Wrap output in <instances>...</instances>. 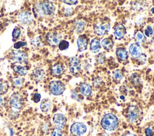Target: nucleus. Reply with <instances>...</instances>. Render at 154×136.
<instances>
[{
	"mask_svg": "<svg viewBox=\"0 0 154 136\" xmlns=\"http://www.w3.org/2000/svg\"><path fill=\"white\" fill-rule=\"evenodd\" d=\"M100 124L104 129L112 131L118 127L119 119L112 113H107L102 118Z\"/></svg>",
	"mask_w": 154,
	"mask_h": 136,
	"instance_id": "1",
	"label": "nucleus"
},
{
	"mask_svg": "<svg viewBox=\"0 0 154 136\" xmlns=\"http://www.w3.org/2000/svg\"><path fill=\"white\" fill-rule=\"evenodd\" d=\"M34 11L38 16H51L54 13L55 7L49 1H43L35 5Z\"/></svg>",
	"mask_w": 154,
	"mask_h": 136,
	"instance_id": "2",
	"label": "nucleus"
},
{
	"mask_svg": "<svg viewBox=\"0 0 154 136\" xmlns=\"http://www.w3.org/2000/svg\"><path fill=\"white\" fill-rule=\"evenodd\" d=\"M94 32L98 35H103L108 33L110 29L109 23L107 21L102 20L97 22L93 27Z\"/></svg>",
	"mask_w": 154,
	"mask_h": 136,
	"instance_id": "3",
	"label": "nucleus"
},
{
	"mask_svg": "<svg viewBox=\"0 0 154 136\" xmlns=\"http://www.w3.org/2000/svg\"><path fill=\"white\" fill-rule=\"evenodd\" d=\"M49 89L52 95H60L65 90V86L64 83L60 81H52L49 84Z\"/></svg>",
	"mask_w": 154,
	"mask_h": 136,
	"instance_id": "4",
	"label": "nucleus"
},
{
	"mask_svg": "<svg viewBox=\"0 0 154 136\" xmlns=\"http://www.w3.org/2000/svg\"><path fill=\"white\" fill-rule=\"evenodd\" d=\"M10 59L14 62L25 64L27 62L28 56L25 52L21 50H17L14 51L10 54Z\"/></svg>",
	"mask_w": 154,
	"mask_h": 136,
	"instance_id": "5",
	"label": "nucleus"
},
{
	"mask_svg": "<svg viewBox=\"0 0 154 136\" xmlns=\"http://www.w3.org/2000/svg\"><path fill=\"white\" fill-rule=\"evenodd\" d=\"M10 104L14 109L19 110L23 105V99L22 96L18 93H14L10 98Z\"/></svg>",
	"mask_w": 154,
	"mask_h": 136,
	"instance_id": "6",
	"label": "nucleus"
},
{
	"mask_svg": "<svg viewBox=\"0 0 154 136\" xmlns=\"http://www.w3.org/2000/svg\"><path fill=\"white\" fill-rule=\"evenodd\" d=\"M70 131L74 136H82L87 131V126L81 122H75L71 125Z\"/></svg>",
	"mask_w": 154,
	"mask_h": 136,
	"instance_id": "7",
	"label": "nucleus"
},
{
	"mask_svg": "<svg viewBox=\"0 0 154 136\" xmlns=\"http://www.w3.org/2000/svg\"><path fill=\"white\" fill-rule=\"evenodd\" d=\"M52 120L55 125V128L62 130L66 125V117L61 113H56L54 115Z\"/></svg>",
	"mask_w": 154,
	"mask_h": 136,
	"instance_id": "8",
	"label": "nucleus"
},
{
	"mask_svg": "<svg viewBox=\"0 0 154 136\" xmlns=\"http://www.w3.org/2000/svg\"><path fill=\"white\" fill-rule=\"evenodd\" d=\"M139 116L140 110L137 106L131 105L128 107L127 110V118L131 122L134 123L137 121Z\"/></svg>",
	"mask_w": 154,
	"mask_h": 136,
	"instance_id": "9",
	"label": "nucleus"
},
{
	"mask_svg": "<svg viewBox=\"0 0 154 136\" xmlns=\"http://www.w3.org/2000/svg\"><path fill=\"white\" fill-rule=\"evenodd\" d=\"M46 39L50 45L52 46H56L58 45L61 41V37L58 33L49 32L46 35Z\"/></svg>",
	"mask_w": 154,
	"mask_h": 136,
	"instance_id": "10",
	"label": "nucleus"
},
{
	"mask_svg": "<svg viewBox=\"0 0 154 136\" xmlns=\"http://www.w3.org/2000/svg\"><path fill=\"white\" fill-rule=\"evenodd\" d=\"M69 69L72 74L77 73L81 69L79 60L76 57H72L69 60Z\"/></svg>",
	"mask_w": 154,
	"mask_h": 136,
	"instance_id": "11",
	"label": "nucleus"
},
{
	"mask_svg": "<svg viewBox=\"0 0 154 136\" xmlns=\"http://www.w3.org/2000/svg\"><path fill=\"white\" fill-rule=\"evenodd\" d=\"M129 52L131 55L135 58H140L142 55V49L140 44L137 43H133L129 47Z\"/></svg>",
	"mask_w": 154,
	"mask_h": 136,
	"instance_id": "12",
	"label": "nucleus"
},
{
	"mask_svg": "<svg viewBox=\"0 0 154 136\" xmlns=\"http://www.w3.org/2000/svg\"><path fill=\"white\" fill-rule=\"evenodd\" d=\"M77 45L78 50L79 52H82L87 49L88 45V41L85 35H81L78 38Z\"/></svg>",
	"mask_w": 154,
	"mask_h": 136,
	"instance_id": "13",
	"label": "nucleus"
},
{
	"mask_svg": "<svg viewBox=\"0 0 154 136\" xmlns=\"http://www.w3.org/2000/svg\"><path fill=\"white\" fill-rule=\"evenodd\" d=\"M18 19L23 24H28L32 21V16L29 12L24 11L18 15Z\"/></svg>",
	"mask_w": 154,
	"mask_h": 136,
	"instance_id": "14",
	"label": "nucleus"
},
{
	"mask_svg": "<svg viewBox=\"0 0 154 136\" xmlns=\"http://www.w3.org/2000/svg\"><path fill=\"white\" fill-rule=\"evenodd\" d=\"M126 33V28L124 25L120 24L117 25L114 29V35L116 39H122Z\"/></svg>",
	"mask_w": 154,
	"mask_h": 136,
	"instance_id": "15",
	"label": "nucleus"
},
{
	"mask_svg": "<svg viewBox=\"0 0 154 136\" xmlns=\"http://www.w3.org/2000/svg\"><path fill=\"white\" fill-rule=\"evenodd\" d=\"M79 90L81 93L85 96H90L92 93V89L91 86L86 83H82L79 85Z\"/></svg>",
	"mask_w": 154,
	"mask_h": 136,
	"instance_id": "16",
	"label": "nucleus"
},
{
	"mask_svg": "<svg viewBox=\"0 0 154 136\" xmlns=\"http://www.w3.org/2000/svg\"><path fill=\"white\" fill-rule=\"evenodd\" d=\"M64 71V68L62 64L60 63H57L54 64L51 69V73L52 75L54 76H58L63 74Z\"/></svg>",
	"mask_w": 154,
	"mask_h": 136,
	"instance_id": "17",
	"label": "nucleus"
},
{
	"mask_svg": "<svg viewBox=\"0 0 154 136\" xmlns=\"http://www.w3.org/2000/svg\"><path fill=\"white\" fill-rule=\"evenodd\" d=\"M116 53L117 57L121 61H125L128 59V53L123 47H118L116 49Z\"/></svg>",
	"mask_w": 154,
	"mask_h": 136,
	"instance_id": "18",
	"label": "nucleus"
},
{
	"mask_svg": "<svg viewBox=\"0 0 154 136\" xmlns=\"http://www.w3.org/2000/svg\"><path fill=\"white\" fill-rule=\"evenodd\" d=\"M101 44H102V46L104 48V49H105L107 51H109L112 49L114 43L112 40L111 38H106L102 40L101 42Z\"/></svg>",
	"mask_w": 154,
	"mask_h": 136,
	"instance_id": "19",
	"label": "nucleus"
},
{
	"mask_svg": "<svg viewBox=\"0 0 154 136\" xmlns=\"http://www.w3.org/2000/svg\"><path fill=\"white\" fill-rule=\"evenodd\" d=\"M100 49V41L97 38L93 39L90 43V50L92 52L96 53L99 52Z\"/></svg>",
	"mask_w": 154,
	"mask_h": 136,
	"instance_id": "20",
	"label": "nucleus"
},
{
	"mask_svg": "<svg viewBox=\"0 0 154 136\" xmlns=\"http://www.w3.org/2000/svg\"><path fill=\"white\" fill-rule=\"evenodd\" d=\"M52 105L51 101L49 99H44L40 104V108L43 112H48Z\"/></svg>",
	"mask_w": 154,
	"mask_h": 136,
	"instance_id": "21",
	"label": "nucleus"
},
{
	"mask_svg": "<svg viewBox=\"0 0 154 136\" xmlns=\"http://www.w3.org/2000/svg\"><path fill=\"white\" fill-rule=\"evenodd\" d=\"M14 71L20 75H24L26 74L27 70L25 67L21 65H15L13 67Z\"/></svg>",
	"mask_w": 154,
	"mask_h": 136,
	"instance_id": "22",
	"label": "nucleus"
},
{
	"mask_svg": "<svg viewBox=\"0 0 154 136\" xmlns=\"http://www.w3.org/2000/svg\"><path fill=\"white\" fill-rule=\"evenodd\" d=\"M44 75V71L40 68L35 69L33 72V76L37 80H40L42 79Z\"/></svg>",
	"mask_w": 154,
	"mask_h": 136,
	"instance_id": "23",
	"label": "nucleus"
},
{
	"mask_svg": "<svg viewBox=\"0 0 154 136\" xmlns=\"http://www.w3.org/2000/svg\"><path fill=\"white\" fill-rule=\"evenodd\" d=\"M130 81H131V84H133L134 86H137L140 85L141 83L140 78L136 74H133L131 75Z\"/></svg>",
	"mask_w": 154,
	"mask_h": 136,
	"instance_id": "24",
	"label": "nucleus"
},
{
	"mask_svg": "<svg viewBox=\"0 0 154 136\" xmlns=\"http://www.w3.org/2000/svg\"><path fill=\"white\" fill-rule=\"evenodd\" d=\"M123 73L120 69H116L113 72V78L114 80L117 81H120L123 78Z\"/></svg>",
	"mask_w": 154,
	"mask_h": 136,
	"instance_id": "25",
	"label": "nucleus"
},
{
	"mask_svg": "<svg viewBox=\"0 0 154 136\" xmlns=\"http://www.w3.org/2000/svg\"><path fill=\"white\" fill-rule=\"evenodd\" d=\"M85 23L84 21H78L76 23V31L77 33L81 32L84 29Z\"/></svg>",
	"mask_w": 154,
	"mask_h": 136,
	"instance_id": "26",
	"label": "nucleus"
},
{
	"mask_svg": "<svg viewBox=\"0 0 154 136\" xmlns=\"http://www.w3.org/2000/svg\"><path fill=\"white\" fill-rule=\"evenodd\" d=\"M69 46V43L66 40H62L58 44V47L60 50H64L68 49Z\"/></svg>",
	"mask_w": 154,
	"mask_h": 136,
	"instance_id": "27",
	"label": "nucleus"
},
{
	"mask_svg": "<svg viewBox=\"0 0 154 136\" xmlns=\"http://www.w3.org/2000/svg\"><path fill=\"white\" fill-rule=\"evenodd\" d=\"M135 40L137 41V43L140 44V43L142 42V41H143V40L144 38V35H143V34L141 31H138L135 33Z\"/></svg>",
	"mask_w": 154,
	"mask_h": 136,
	"instance_id": "28",
	"label": "nucleus"
},
{
	"mask_svg": "<svg viewBox=\"0 0 154 136\" xmlns=\"http://www.w3.org/2000/svg\"><path fill=\"white\" fill-rule=\"evenodd\" d=\"M20 29L19 28H15L12 32V36L14 38H18L20 35Z\"/></svg>",
	"mask_w": 154,
	"mask_h": 136,
	"instance_id": "29",
	"label": "nucleus"
},
{
	"mask_svg": "<svg viewBox=\"0 0 154 136\" xmlns=\"http://www.w3.org/2000/svg\"><path fill=\"white\" fill-rule=\"evenodd\" d=\"M31 43H32V46L35 47H39L42 45L41 40H40V38H38V37H37V38L33 39L31 41Z\"/></svg>",
	"mask_w": 154,
	"mask_h": 136,
	"instance_id": "30",
	"label": "nucleus"
},
{
	"mask_svg": "<svg viewBox=\"0 0 154 136\" xmlns=\"http://www.w3.org/2000/svg\"><path fill=\"white\" fill-rule=\"evenodd\" d=\"M153 29L151 26H147V28L145 29L144 30V34L146 37H150V36H152L153 35Z\"/></svg>",
	"mask_w": 154,
	"mask_h": 136,
	"instance_id": "31",
	"label": "nucleus"
},
{
	"mask_svg": "<svg viewBox=\"0 0 154 136\" xmlns=\"http://www.w3.org/2000/svg\"><path fill=\"white\" fill-rule=\"evenodd\" d=\"M8 89V86L5 83L0 81V94L5 93Z\"/></svg>",
	"mask_w": 154,
	"mask_h": 136,
	"instance_id": "32",
	"label": "nucleus"
},
{
	"mask_svg": "<svg viewBox=\"0 0 154 136\" xmlns=\"http://www.w3.org/2000/svg\"><path fill=\"white\" fill-rule=\"evenodd\" d=\"M26 43L20 41H17V42L15 43L14 44L13 47H14V49H19V48H20V47H23V46H26Z\"/></svg>",
	"mask_w": 154,
	"mask_h": 136,
	"instance_id": "33",
	"label": "nucleus"
},
{
	"mask_svg": "<svg viewBox=\"0 0 154 136\" xmlns=\"http://www.w3.org/2000/svg\"><path fill=\"white\" fill-rule=\"evenodd\" d=\"M13 84L15 86H20L22 84V79L20 77H16L13 78Z\"/></svg>",
	"mask_w": 154,
	"mask_h": 136,
	"instance_id": "34",
	"label": "nucleus"
},
{
	"mask_svg": "<svg viewBox=\"0 0 154 136\" xmlns=\"http://www.w3.org/2000/svg\"><path fill=\"white\" fill-rule=\"evenodd\" d=\"M51 136H62V132L61 130L55 128L54 131L52 132Z\"/></svg>",
	"mask_w": 154,
	"mask_h": 136,
	"instance_id": "35",
	"label": "nucleus"
},
{
	"mask_svg": "<svg viewBox=\"0 0 154 136\" xmlns=\"http://www.w3.org/2000/svg\"><path fill=\"white\" fill-rule=\"evenodd\" d=\"M40 98H41V95L39 94V93H34V95H33V97H32V100L34 101V102H38V101H40Z\"/></svg>",
	"mask_w": 154,
	"mask_h": 136,
	"instance_id": "36",
	"label": "nucleus"
},
{
	"mask_svg": "<svg viewBox=\"0 0 154 136\" xmlns=\"http://www.w3.org/2000/svg\"><path fill=\"white\" fill-rule=\"evenodd\" d=\"M105 59V56L104 55H103V53H100L99 55L97 56V61H98L99 63L102 64L103 62Z\"/></svg>",
	"mask_w": 154,
	"mask_h": 136,
	"instance_id": "37",
	"label": "nucleus"
},
{
	"mask_svg": "<svg viewBox=\"0 0 154 136\" xmlns=\"http://www.w3.org/2000/svg\"><path fill=\"white\" fill-rule=\"evenodd\" d=\"M146 136H153V131L150 128H147L145 130Z\"/></svg>",
	"mask_w": 154,
	"mask_h": 136,
	"instance_id": "38",
	"label": "nucleus"
},
{
	"mask_svg": "<svg viewBox=\"0 0 154 136\" xmlns=\"http://www.w3.org/2000/svg\"><path fill=\"white\" fill-rule=\"evenodd\" d=\"M137 3H134V5H135L134 6V8H135L137 10H139L140 9H142L143 7H144L142 4V3H139V2H136Z\"/></svg>",
	"mask_w": 154,
	"mask_h": 136,
	"instance_id": "39",
	"label": "nucleus"
},
{
	"mask_svg": "<svg viewBox=\"0 0 154 136\" xmlns=\"http://www.w3.org/2000/svg\"><path fill=\"white\" fill-rule=\"evenodd\" d=\"M63 2L67 4L68 5H75L76 4L78 1H63Z\"/></svg>",
	"mask_w": 154,
	"mask_h": 136,
	"instance_id": "40",
	"label": "nucleus"
},
{
	"mask_svg": "<svg viewBox=\"0 0 154 136\" xmlns=\"http://www.w3.org/2000/svg\"><path fill=\"white\" fill-rule=\"evenodd\" d=\"M71 11H72V10H71V9H70V8H67L65 13H66V14L68 13V16H69V14L71 13Z\"/></svg>",
	"mask_w": 154,
	"mask_h": 136,
	"instance_id": "41",
	"label": "nucleus"
},
{
	"mask_svg": "<svg viewBox=\"0 0 154 136\" xmlns=\"http://www.w3.org/2000/svg\"><path fill=\"white\" fill-rule=\"evenodd\" d=\"M3 104V99L0 96V106Z\"/></svg>",
	"mask_w": 154,
	"mask_h": 136,
	"instance_id": "42",
	"label": "nucleus"
},
{
	"mask_svg": "<svg viewBox=\"0 0 154 136\" xmlns=\"http://www.w3.org/2000/svg\"><path fill=\"white\" fill-rule=\"evenodd\" d=\"M123 136H135V135H134V134L128 133V134H125V135H123Z\"/></svg>",
	"mask_w": 154,
	"mask_h": 136,
	"instance_id": "43",
	"label": "nucleus"
},
{
	"mask_svg": "<svg viewBox=\"0 0 154 136\" xmlns=\"http://www.w3.org/2000/svg\"><path fill=\"white\" fill-rule=\"evenodd\" d=\"M151 11H152V13H154V7H153V8H152V10H151Z\"/></svg>",
	"mask_w": 154,
	"mask_h": 136,
	"instance_id": "44",
	"label": "nucleus"
}]
</instances>
